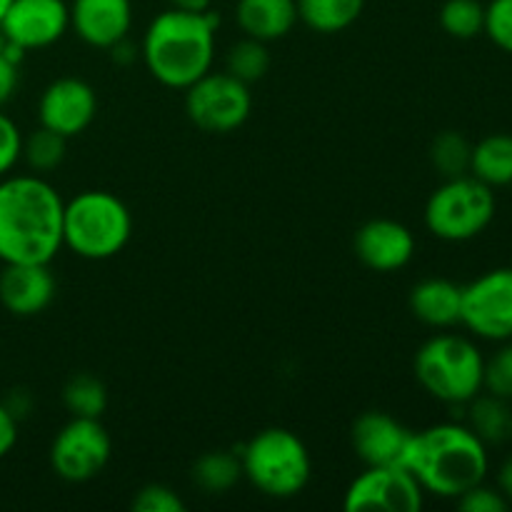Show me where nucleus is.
Segmentation results:
<instances>
[{"instance_id":"1a4fd4ad","label":"nucleus","mask_w":512,"mask_h":512,"mask_svg":"<svg viewBox=\"0 0 512 512\" xmlns=\"http://www.w3.org/2000/svg\"><path fill=\"white\" fill-rule=\"evenodd\" d=\"M113 443L100 418H70L50 445L53 473L65 483H88L108 465Z\"/></svg>"},{"instance_id":"4468645a","label":"nucleus","mask_w":512,"mask_h":512,"mask_svg":"<svg viewBox=\"0 0 512 512\" xmlns=\"http://www.w3.org/2000/svg\"><path fill=\"white\" fill-rule=\"evenodd\" d=\"M415 433L398 418L380 410L363 413L353 423V450L365 465H405Z\"/></svg>"},{"instance_id":"f704fd0d","label":"nucleus","mask_w":512,"mask_h":512,"mask_svg":"<svg viewBox=\"0 0 512 512\" xmlns=\"http://www.w3.org/2000/svg\"><path fill=\"white\" fill-rule=\"evenodd\" d=\"M15 88H18V65L0 55V108L13 98Z\"/></svg>"},{"instance_id":"cd10ccee","label":"nucleus","mask_w":512,"mask_h":512,"mask_svg":"<svg viewBox=\"0 0 512 512\" xmlns=\"http://www.w3.org/2000/svg\"><path fill=\"white\" fill-rule=\"evenodd\" d=\"M440 28L455 40H473L485 30V5L480 0H445Z\"/></svg>"},{"instance_id":"4c0bfd02","label":"nucleus","mask_w":512,"mask_h":512,"mask_svg":"<svg viewBox=\"0 0 512 512\" xmlns=\"http://www.w3.org/2000/svg\"><path fill=\"white\" fill-rule=\"evenodd\" d=\"M10 3H13V0H0V20H3V15H5V13H8Z\"/></svg>"},{"instance_id":"f3484780","label":"nucleus","mask_w":512,"mask_h":512,"mask_svg":"<svg viewBox=\"0 0 512 512\" xmlns=\"http://www.w3.org/2000/svg\"><path fill=\"white\" fill-rule=\"evenodd\" d=\"M133 25L130 0H73L70 5V28L83 43L110 50L128 38Z\"/></svg>"},{"instance_id":"c9c22d12","label":"nucleus","mask_w":512,"mask_h":512,"mask_svg":"<svg viewBox=\"0 0 512 512\" xmlns=\"http://www.w3.org/2000/svg\"><path fill=\"white\" fill-rule=\"evenodd\" d=\"M498 490L508 498V503H512V455L500 465L498 470Z\"/></svg>"},{"instance_id":"423d86ee","label":"nucleus","mask_w":512,"mask_h":512,"mask_svg":"<svg viewBox=\"0 0 512 512\" xmlns=\"http://www.w3.org/2000/svg\"><path fill=\"white\" fill-rule=\"evenodd\" d=\"M243 478L268 498L288 500L305 490L313 475L308 448L285 428H265L240 450Z\"/></svg>"},{"instance_id":"6ab92c4d","label":"nucleus","mask_w":512,"mask_h":512,"mask_svg":"<svg viewBox=\"0 0 512 512\" xmlns=\"http://www.w3.org/2000/svg\"><path fill=\"white\" fill-rule=\"evenodd\" d=\"M240 30L248 38L280 40L298 23V5L295 0H238L235 8Z\"/></svg>"},{"instance_id":"4be33fe9","label":"nucleus","mask_w":512,"mask_h":512,"mask_svg":"<svg viewBox=\"0 0 512 512\" xmlns=\"http://www.w3.org/2000/svg\"><path fill=\"white\" fill-rule=\"evenodd\" d=\"M298 20L323 35L350 28L363 15L365 0H295Z\"/></svg>"},{"instance_id":"e433bc0d","label":"nucleus","mask_w":512,"mask_h":512,"mask_svg":"<svg viewBox=\"0 0 512 512\" xmlns=\"http://www.w3.org/2000/svg\"><path fill=\"white\" fill-rule=\"evenodd\" d=\"M213 0H170V5L178 10H188V13H205L210 10Z\"/></svg>"},{"instance_id":"9b49d317","label":"nucleus","mask_w":512,"mask_h":512,"mask_svg":"<svg viewBox=\"0 0 512 512\" xmlns=\"http://www.w3.org/2000/svg\"><path fill=\"white\" fill-rule=\"evenodd\" d=\"M425 490L405 465H365L363 473L345 490L348 512H420Z\"/></svg>"},{"instance_id":"f03ea898","label":"nucleus","mask_w":512,"mask_h":512,"mask_svg":"<svg viewBox=\"0 0 512 512\" xmlns=\"http://www.w3.org/2000/svg\"><path fill=\"white\" fill-rule=\"evenodd\" d=\"M215 28L213 10L188 13L170 8L153 18L143 35L140 55L148 73L165 88L185 90L213 70Z\"/></svg>"},{"instance_id":"5701e85b","label":"nucleus","mask_w":512,"mask_h":512,"mask_svg":"<svg viewBox=\"0 0 512 512\" xmlns=\"http://www.w3.org/2000/svg\"><path fill=\"white\" fill-rule=\"evenodd\" d=\"M243 478L240 455L230 450H210L203 453L193 465V483L208 495H223L238 485Z\"/></svg>"},{"instance_id":"aec40b11","label":"nucleus","mask_w":512,"mask_h":512,"mask_svg":"<svg viewBox=\"0 0 512 512\" xmlns=\"http://www.w3.org/2000/svg\"><path fill=\"white\" fill-rule=\"evenodd\" d=\"M470 175L490 188L512 185V135L493 133L475 143L470 155Z\"/></svg>"},{"instance_id":"39448f33","label":"nucleus","mask_w":512,"mask_h":512,"mask_svg":"<svg viewBox=\"0 0 512 512\" xmlns=\"http://www.w3.org/2000/svg\"><path fill=\"white\" fill-rule=\"evenodd\" d=\"M133 235L128 205L108 190H83L65 203L63 245L85 260L115 258Z\"/></svg>"},{"instance_id":"dca6fc26","label":"nucleus","mask_w":512,"mask_h":512,"mask_svg":"<svg viewBox=\"0 0 512 512\" xmlns=\"http://www.w3.org/2000/svg\"><path fill=\"white\" fill-rule=\"evenodd\" d=\"M50 263H3L0 273V303L18 318H33L43 313L55 298Z\"/></svg>"},{"instance_id":"473e14b6","label":"nucleus","mask_w":512,"mask_h":512,"mask_svg":"<svg viewBox=\"0 0 512 512\" xmlns=\"http://www.w3.org/2000/svg\"><path fill=\"white\" fill-rule=\"evenodd\" d=\"M20 150H23L20 128L8 115L0 113V178H5L15 168V163L20 160Z\"/></svg>"},{"instance_id":"7c9ffc66","label":"nucleus","mask_w":512,"mask_h":512,"mask_svg":"<svg viewBox=\"0 0 512 512\" xmlns=\"http://www.w3.org/2000/svg\"><path fill=\"white\" fill-rule=\"evenodd\" d=\"M135 512H185V503L173 488L160 483H150L140 488L133 498Z\"/></svg>"},{"instance_id":"ddd939ff","label":"nucleus","mask_w":512,"mask_h":512,"mask_svg":"<svg viewBox=\"0 0 512 512\" xmlns=\"http://www.w3.org/2000/svg\"><path fill=\"white\" fill-rule=\"evenodd\" d=\"M98 115V95L80 78H58L43 90L38 103L40 125L63 138L85 133Z\"/></svg>"},{"instance_id":"393cba45","label":"nucleus","mask_w":512,"mask_h":512,"mask_svg":"<svg viewBox=\"0 0 512 512\" xmlns=\"http://www.w3.org/2000/svg\"><path fill=\"white\" fill-rule=\"evenodd\" d=\"M268 70H270V50H268V43H263V40H255L245 35L243 40L230 45L228 55H225V73L243 80L245 85L263 80Z\"/></svg>"},{"instance_id":"412c9836","label":"nucleus","mask_w":512,"mask_h":512,"mask_svg":"<svg viewBox=\"0 0 512 512\" xmlns=\"http://www.w3.org/2000/svg\"><path fill=\"white\" fill-rule=\"evenodd\" d=\"M468 428L485 445H503L512 440V408L510 400L490 393H478L468 403Z\"/></svg>"},{"instance_id":"a211bd4d","label":"nucleus","mask_w":512,"mask_h":512,"mask_svg":"<svg viewBox=\"0 0 512 512\" xmlns=\"http://www.w3.org/2000/svg\"><path fill=\"white\" fill-rule=\"evenodd\" d=\"M408 303L420 323L435 330H448L460 323L463 285L445 278H425L410 290Z\"/></svg>"},{"instance_id":"bb28decb","label":"nucleus","mask_w":512,"mask_h":512,"mask_svg":"<svg viewBox=\"0 0 512 512\" xmlns=\"http://www.w3.org/2000/svg\"><path fill=\"white\" fill-rule=\"evenodd\" d=\"M65 148H68V138H63L55 130L40 125L38 130L23 138V150L20 158L35 170V173H50L58 168L65 160Z\"/></svg>"},{"instance_id":"20e7f679","label":"nucleus","mask_w":512,"mask_h":512,"mask_svg":"<svg viewBox=\"0 0 512 512\" xmlns=\"http://www.w3.org/2000/svg\"><path fill=\"white\" fill-rule=\"evenodd\" d=\"M413 370L425 393L448 405H468L483 393L485 358L465 335L440 333L425 340L415 353Z\"/></svg>"},{"instance_id":"7ed1b4c3","label":"nucleus","mask_w":512,"mask_h":512,"mask_svg":"<svg viewBox=\"0 0 512 512\" xmlns=\"http://www.w3.org/2000/svg\"><path fill=\"white\" fill-rule=\"evenodd\" d=\"M488 445L463 423H438L413 438L408 470L425 493L458 500L488 475Z\"/></svg>"},{"instance_id":"2f4dec72","label":"nucleus","mask_w":512,"mask_h":512,"mask_svg":"<svg viewBox=\"0 0 512 512\" xmlns=\"http://www.w3.org/2000/svg\"><path fill=\"white\" fill-rule=\"evenodd\" d=\"M458 508L463 512H505L510 508V503L498 488H490L483 480V483H478L475 488L465 490L460 495Z\"/></svg>"},{"instance_id":"9d476101","label":"nucleus","mask_w":512,"mask_h":512,"mask_svg":"<svg viewBox=\"0 0 512 512\" xmlns=\"http://www.w3.org/2000/svg\"><path fill=\"white\" fill-rule=\"evenodd\" d=\"M460 325L475 338L512 340V268H493L463 285Z\"/></svg>"},{"instance_id":"f8f14e48","label":"nucleus","mask_w":512,"mask_h":512,"mask_svg":"<svg viewBox=\"0 0 512 512\" xmlns=\"http://www.w3.org/2000/svg\"><path fill=\"white\" fill-rule=\"evenodd\" d=\"M70 28V5L65 0H13L0 20L5 40L28 50L58 43Z\"/></svg>"},{"instance_id":"6e6552de","label":"nucleus","mask_w":512,"mask_h":512,"mask_svg":"<svg viewBox=\"0 0 512 512\" xmlns=\"http://www.w3.org/2000/svg\"><path fill=\"white\" fill-rule=\"evenodd\" d=\"M253 110V93L250 85L233 78L230 73H205L185 88V113L195 128L205 133H233Z\"/></svg>"},{"instance_id":"2eb2a0df","label":"nucleus","mask_w":512,"mask_h":512,"mask_svg":"<svg viewBox=\"0 0 512 512\" xmlns=\"http://www.w3.org/2000/svg\"><path fill=\"white\" fill-rule=\"evenodd\" d=\"M355 255L375 273H395L415 255V238L408 225L390 218H375L360 225L353 240Z\"/></svg>"},{"instance_id":"c756f323","label":"nucleus","mask_w":512,"mask_h":512,"mask_svg":"<svg viewBox=\"0 0 512 512\" xmlns=\"http://www.w3.org/2000/svg\"><path fill=\"white\" fill-rule=\"evenodd\" d=\"M500 50L512 55V0H490L485 5V30Z\"/></svg>"},{"instance_id":"58836bf2","label":"nucleus","mask_w":512,"mask_h":512,"mask_svg":"<svg viewBox=\"0 0 512 512\" xmlns=\"http://www.w3.org/2000/svg\"><path fill=\"white\" fill-rule=\"evenodd\" d=\"M5 43H8V40H5V33H3V30H0V55H3Z\"/></svg>"},{"instance_id":"0eeeda50","label":"nucleus","mask_w":512,"mask_h":512,"mask_svg":"<svg viewBox=\"0 0 512 512\" xmlns=\"http://www.w3.org/2000/svg\"><path fill=\"white\" fill-rule=\"evenodd\" d=\"M498 200L490 185L473 175L448 178L425 203V225L445 243H468L490 228Z\"/></svg>"},{"instance_id":"b1692460","label":"nucleus","mask_w":512,"mask_h":512,"mask_svg":"<svg viewBox=\"0 0 512 512\" xmlns=\"http://www.w3.org/2000/svg\"><path fill=\"white\" fill-rule=\"evenodd\" d=\"M63 405L73 418H100L108 408V390L95 375L78 373L65 383Z\"/></svg>"},{"instance_id":"72a5a7b5","label":"nucleus","mask_w":512,"mask_h":512,"mask_svg":"<svg viewBox=\"0 0 512 512\" xmlns=\"http://www.w3.org/2000/svg\"><path fill=\"white\" fill-rule=\"evenodd\" d=\"M18 443V418L8 405L0 403V460L10 453Z\"/></svg>"},{"instance_id":"f257e3e1","label":"nucleus","mask_w":512,"mask_h":512,"mask_svg":"<svg viewBox=\"0 0 512 512\" xmlns=\"http://www.w3.org/2000/svg\"><path fill=\"white\" fill-rule=\"evenodd\" d=\"M65 200L38 175L0 180V260L50 263L63 248Z\"/></svg>"},{"instance_id":"c85d7f7f","label":"nucleus","mask_w":512,"mask_h":512,"mask_svg":"<svg viewBox=\"0 0 512 512\" xmlns=\"http://www.w3.org/2000/svg\"><path fill=\"white\" fill-rule=\"evenodd\" d=\"M483 390L512 403V340H505V343L485 360Z\"/></svg>"},{"instance_id":"a878e982","label":"nucleus","mask_w":512,"mask_h":512,"mask_svg":"<svg viewBox=\"0 0 512 512\" xmlns=\"http://www.w3.org/2000/svg\"><path fill=\"white\" fill-rule=\"evenodd\" d=\"M470 155H473V145L458 130H443L430 145V160L445 180L468 175Z\"/></svg>"}]
</instances>
